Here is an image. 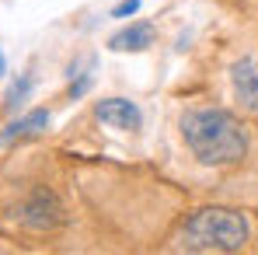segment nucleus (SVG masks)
<instances>
[{"mask_svg":"<svg viewBox=\"0 0 258 255\" xmlns=\"http://www.w3.org/2000/svg\"><path fill=\"white\" fill-rule=\"evenodd\" d=\"M140 4H143V0H119V4L112 7V18H133V14L140 11Z\"/></svg>","mask_w":258,"mask_h":255,"instance_id":"9","label":"nucleus"},{"mask_svg":"<svg viewBox=\"0 0 258 255\" xmlns=\"http://www.w3.org/2000/svg\"><path fill=\"white\" fill-rule=\"evenodd\" d=\"M185 150L206 168H234L248 154V126L227 109H188L178 119Z\"/></svg>","mask_w":258,"mask_h":255,"instance_id":"1","label":"nucleus"},{"mask_svg":"<svg viewBox=\"0 0 258 255\" xmlns=\"http://www.w3.org/2000/svg\"><path fill=\"white\" fill-rule=\"evenodd\" d=\"M49 126V112L45 109H35V112H28V116H21V119H14L11 126L0 133V143H14V140H28V136H35V133H42Z\"/></svg>","mask_w":258,"mask_h":255,"instance_id":"7","label":"nucleus"},{"mask_svg":"<svg viewBox=\"0 0 258 255\" xmlns=\"http://www.w3.org/2000/svg\"><path fill=\"white\" fill-rule=\"evenodd\" d=\"M7 217L18 231L28 234H52L67 224V207L59 199V192L52 185L32 182L28 189H21V196H14L7 203Z\"/></svg>","mask_w":258,"mask_h":255,"instance_id":"3","label":"nucleus"},{"mask_svg":"<svg viewBox=\"0 0 258 255\" xmlns=\"http://www.w3.org/2000/svg\"><path fill=\"white\" fill-rule=\"evenodd\" d=\"M0 77H4V49H0Z\"/></svg>","mask_w":258,"mask_h":255,"instance_id":"10","label":"nucleus"},{"mask_svg":"<svg viewBox=\"0 0 258 255\" xmlns=\"http://www.w3.org/2000/svg\"><path fill=\"white\" fill-rule=\"evenodd\" d=\"M157 42V28L150 21H129L122 32H115L108 39V49L112 53H143Z\"/></svg>","mask_w":258,"mask_h":255,"instance_id":"6","label":"nucleus"},{"mask_svg":"<svg viewBox=\"0 0 258 255\" xmlns=\"http://www.w3.org/2000/svg\"><path fill=\"white\" fill-rule=\"evenodd\" d=\"M94 119L101 126H112V129H126V133H140L143 126V112L136 101L129 98H101L94 105Z\"/></svg>","mask_w":258,"mask_h":255,"instance_id":"5","label":"nucleus"},{"mask_svg":"<svg viewBox=\"0 0 258 255\" xmlns=\"http://www.w3.org/2000/svg\"><path fill=\"white\" fill-rule=\"evenodd\" d=\"M230 81H234V98H237L241 112L258 116V53H244L234 63Z\"/></svg>","mask_w":258,"mask_h":255,"instance_id":"4","label":"nucleus"},{"mask_svg":"<svg viewBox=\"0 0 258 255\" xmlns=\"http://www.w3.org/2000/svg\"><path fill=\"white\" fill-rule=\"evenodd\" d=\"M32 84H35V77H32V74H21V81H18V84L7 91V98H4V109H7V112H14V109H18V105L28 98Z\"/></svg>","mask_w":258,"mask_h":255,"instance_id":"8","label":"nucleus"},{"mask_svg":"<svg viewBox=\"0 0 258 255\" xmlns=\"http://www.w3.org/2000/svg\"><path fill=\"white\" fill-rule=\"evenodd\" d=\"M171 252H244L251 248V224L234 207H203L181 213L168 231Z\"/></svg>","mask_w":258,"mask_h":255,"instance_id":"2","label":"nucleus"}]
</instances>
